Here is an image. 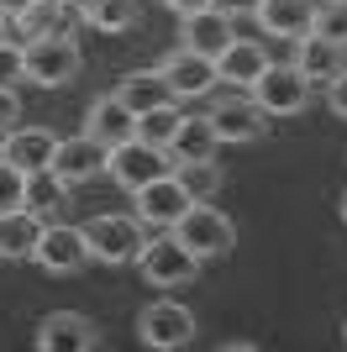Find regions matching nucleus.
<instances>
[{
  "instance_id": "nucleus-1",
  "label": "nucleus",
  "mask_w": 347,
  "mask_h": 352,
  "mask_svg": "<svg viewBox=\"0 0 347 352\" xmlns=\"http://www.w3.org/2000/svg\"><path fill=\"white\" fill-rule=\"evenodd\" d=\"M79 232H85V248H90L95 263L121 268V263H137V252H143V242H147V221L105 210V216H90Z\"/></svg>"
},
{
  "instance_id": "nucleus-2",
  "label": "nucleus",
  "mask_w": 347,
  "mask_h": 352,
  "mask_svg": "<svg viewBox=\"0 0 347 352\" xmlns=\"http://www.w3.org/2000/svg\"><path fill=\"white\" fill-rule=\"evenodd\" d=\"M163 174H174L169 147H153V142H143V137H127V142L105 147V179H111L116 190L137 195L143 184H153V179H163Z\"/></svg>"
},
{
  "instance_id": "nucleus-3",
  "label": "nucleus",
  "mask_w": 347,
  "mask_h": 352,
  "mask_svg": "<svg viewBox=\"0 0 347 352\" xmlns=\"http://www.w3.org/2000/svg\"><path fill=\"white\" fill-rule=\"evenodd\" d=\"M169 232H174V242H185L200 263H205V258H227V252L237 248V226H231V216H221L211 200H195Z\"/></svg>"
},
{
  "instance_id": "nucleus-4",
  "label": "nucleus",
  "mask_w": 347,
  "mask_h": 352,
  "mask_svg": "<svg viewBox=\"0 0 347 352\" xmlns=\"http://www.w3.org/2000/svg\"><path fill=\"white\" fill-rule=\"evenodd\" d=\"M137 274H143L153 289H185V284L200 279V258H195L185 242H174V232L147 236L143 252H137Z\"/></svg>"
},
{
  "instance_id": "nucleus-5",
  "label": "nucleus",
  "mask_w": 347,
  "mask_h": 352,
  "mask_svg": "<svg viewBox=\"0 0 347 352\" xmlns=\"http://www.w3.org/2000/svg\"><path fill=\"white\" fill-rule=\"evenodd\" d=\"M195 310L179 305L174 294H163V300H153V305L137 310V337H143V347L153 352H174V347H189L195 342Z\"/></svg>"
},
{
  "instance_id": "nucleus-6",
  "label": "nucleus",
  "mask_w": 347,
  "mask_h": 352,
  "mask_svg": "<svg viewBox=\"0 0 347 352\" xmlns=\"http://www.w3.org/2000/svg\"><path fill=\"white\" fill-rule=\"evenodd\" d=\"M27 47V79L43 89H58L69 85V79H79V63H85V53H79V43H74L69 32H53V37H32Z\"/></svg>"
},
{
  "instance_id": "nucleus-7",
  "label": "nucleus",
  "mask_w": 347,
  "mask_h": 352,
  "mask_svg": "<svg viewBox=\"0 0 347 352\" xmlns=\"http://www.w3.org/2000/svg\"><path fill=\"white\" fill-rule=\"evenodd\" d=\"M247 95H253L269 116H305V111H311V85L300 79L295 63H269Z\"/></svg>"
},
{
  "instance_id": "nucleus-8",
  "label": "nucleus",
  "mask_w": 347,
  "mask_h": 352,
  "mask_svg": "<svg viewBox=\"0 0 347 352\" xmlns=\"http://www.w3.org/2000/svg\"><path fill=\"white\" fill-rule=\"evenodd\" d=\"M211 126H216V142H231V147H242V142H258L263 132H269V111H263L247 89H237V95H221L211 111Z\"/></svg>"
},
{
  "instance_id": "nucleus-9",
  "label": "nucleus",
  "mask_w": 347,
  "mask_h": 352,
  "mask_svg": "<svg viewBox=\"0 0 347 352\" xmlns=\"http://www.w3.org/2000/svg\"><path fill=\"white\" fill-rule=\"evenodd\" d=\"M32 342L43 352H95L101 347V326L90 316H79V310H48L37 321V331H32Z\"/></svg>"
},
{
  "instance_id": "nucleus-10",
  "label": "nucleus",
  "mask_w": 347,
  "mask_h": 352,
  "mask_svg": "<svg viewBox=\"0 0 347 352\" xmlns=\"http://www.w3.org/2000/svg\"><path fill=\"white\" fill-rule=\"evenodd\" d=\"M32 263L43 274H79L90 263V248H85V232L79 226H63V221H48L37 248H32Z\"/></svg>"
},
{
  "instance_id": "nucleus-11",
  "label": "nucleus",
  "mask_w": 347,
  "mask_h": 352,
  "mask_svg": "<svg viewBox=\"0 0 347 352\" xmlns=\"http://www.w3.org/2000/svg\"><path fill=\"white\" fill-rule=\"evenodd\" d=\"M53 174L63 179L69 190H79V184H95V179L105 174V142H95L90 132H79V137H58Z\"/></svg>"
},
{
  "instance_id": "nucleus-12",
  "label": "nucleus",
  "mask_w": 347,
  "mask_h": 352,
  "mask_svg": "<svg viewBox=\"0 0 347 352\" xmlns=\"http://www.w3.org/2000/svg\"><path fill=\"white\" fill-rule=\"evenodd\" d=\"M163 79L174 85V95L179 100H200V95H211L216 89V58H205V53H189V47H174V53H163Z\"/></svg>"
},
{
  "instance_id": "nucleus-13",
  "label": "nucleus",
  "mask_w": 347,
  "mask_h": 352,
  "mask_svg": "<svg viewBox=\"0 0 347 352\" xmlns=\"http://www.w3.org/2000/svg\"><path fill=\"white\" fill-rule=\"evenodd\" d=\"M295 69H300V79L311 89H316V85H332L337 74L347 69V47L332 43V37L305 32V37H295Z\"/></svg>"
},
{
  "instance_id": "nucleus-14",
  "label": "nucleus",
  "mask_w": 347,
  "mask_h": 352,
  "mask_svg": "<svg viewBox=\"0 0 347 352\" xmlns=\"http://www.w3.org/2000/svg\"><path fill=\"white\" fill-rule=\"evenodd\" d=\"M269 63H274V58H269V47H263V43H253V37H231V43L216 53V79L231 85V89H253Z\"/></svg>"
},
{
  "instance_id": "nucleus-15",
  "label": "nucleus",
  "mask_w": 347,
  "mask_h": 352,
  "mask_svg": "<svg viewBox=\"0 0 347 352\" xmlns=\"http://www.w3.org/2000/svg\"><path fill=\"white\" fill-rule=\"evenodd\" d=\"M132 200H137V216H143L147 226H163V232H169L174 221H179L189 206H195V200L185 195V184H179L174 174H163V179H153V184H143Z\"/></svg>"
},
{
  "instance_id": "nucleus-16",
  "label": "nucleus",
  "mask_w": 347,
  "mask_h": 352,
  "mask_svg": "<svg viewBox=\"0 0 347 352\" xmlns=\"http://www.w3.org/2000/svg\"><path fill=\"white\" fill-rule=\"evenodd\" d=\"M116 95H121V105H127L132 116H147L158 105H179V95L163 79V69H132L127 79H116Z\"/></svg>"
},
{
  "instance_id": "nucleus-17",
  "label": "nucleus",
  "mask_w": 347,
  "mask_h": 352,
  "mask_svg": "<svg viewBox=\"0 0 347 352\" xmlns=\"http://www.w3.org/2000/svg\"><path fill=\"white\" fill-rule=\"evenodd\" d=\"M227 43H231V16H221L216 6L179 16V47H189V53H205V58H216Z\"/></svg>"
},
{
  "instance_id": "nucleus-18",
  "label": "nucleus",
  "mask_w": 347,
  "mask_h": 352,
  "mask_svg": "<svg viewBox=\"0 0 347 352\" xmlns=\"http://www.w3.org/2000/svg\"><path fill=\"white\" fill-rule=\"evenodd\" d=\"M311 16H316V0H258V11H253V21H258L263 37H305L311 32Z\"/></svg>"
},
{
  "instance_id": "nucleus-19",
  "label": "nucleus",
  "mask_w": 347,
  "mask_h": 352,
  "mask_svg": "<svg viewBox=\"0 0 347 352\" xmlns=\"http://www.w3.org/2000/svg\"><path fill=\"white\" fill-rule=\"evenodd\" d=\"M85 132L95 137V142L116 147V142H127V137H137V116H132L127 105H121V95H101V100H90L85 111Z\"/></svg>"
},
{
  "instance_id": "nucleus-20",
  "label": "nucleus",
  "mask_w": 347,
  "mask_h": 352,
  "mask_svg": "<svg viewBox=\"0 0 347 352\" xmlns=\"http://www.w3.org/2000/svg\"><path fill=\"white\" fill-rule=\"evenodd\" d=\"M53 153H58V137L43 132V126H11V132H6V158H11L21 174L53 168Z\"/></svg>"
},
{
  "instance_id": "nucleus-21",
  "label": "nucleus",
  "mask_w": 347,
  "mask_h": 352,
  "mask_svg": "<svg viewBox=\"0 0 347 352\" xmlns=\"http://www.w3.org/2000/svg\"><path fill=\"white\" fill-rule=\"evenodd\" d=\"M43 226H48V221L37 216V210H27V206L0 210V258H6V263H21V258H32V248H37Z\"/></svg>"
},
{
  "instance_id": "nucleus-22",
  "label": "nucleus",
  "mask_w": 347,
  "mask_h": 352,
  "mask_svg": "<svg viewBox=\"0 0 347 352\" xmlns=\"http://www.w3.org/2000/svg\"><path fill=\"white\" fill-rule=\"evenodd\" d=\"M216 126L211 116H179V132L169 142V158L174 163H195V158H216Z\"/></svg>"
},
{
  "instance_id": "nucleus-23",
  "label": "nucleus",
  "mask_w": 347,
  "mask_h": 352,
  "mask_svg": "<svg viewBox=\"0 0 347 352\" xmlns=\"http://www.w3.org/2000/svg\"><path fill=\"white\" fill-rule=\"evenodd\" d=\"M79 21L95 32H132L137 27V0H79Z\"/></svg>"
},
{
  "instance_id": "nucleus-24",
  "label": "nucleus",
  "mask_w": 347,
  "mask_h": 352,
  "mask_svg": "<svg viewBox=\"0 0 347 352\" xmlns=\"http://www.w3.org/2000/svg\"><path fill=\"white\" fill-rule=\"evenodd\" d=\"M27 210H37L43 221H53L58 210L69 206V184L53 174V168H43V174H27V200H21Z\"/></svg>"
},
{
  "instance_id": "nucleus-25",
  "label": "nucleus",
  "mask_w": 347,
  "mask_h": 352,
  "mask_svg": "<svg viewBox=\"0 0 347 352\" xmlns=\"http://www.w3.org/2000/svg\"><path fill=\"white\" fill-rule=\"evenodd\" d=\"M174 179L185 184V195H189V200H216V190H221V168H216V158L174 163Z\"/></svg>"
},
{
  "instance_id": "nucleus-26",
  "label": "nucleus",
  "mask_w": 347,
  "mask_h": 352,
  "mask_svg": "<svg viewBox=\"0 0 347 352\" xmlns=\"http://www.w3.org/2000/svg\"><path fill=\"white\" fill-rule=\"evenodd\" d=\"M16 32L21 37H53V32H63V0H32L27 11L16 16Z\"/></svg>"
},
{
  "instance_id": "nucleus-27",
  "label": "nucleus",
  "mask_w": 347,
  "mask_h": 352,
  "mask_svg": "<svg viewBox=\"0 0 347 352\" xmlns=\"http://www.w3.org/2000/svg\"><path fill=\"white\" fill-rule=\"evenodd\" d=\"M179 105H158V111H147V116H137V137L143 142H153V147H169L174 142V132H179Z\"/></svg>"
},
{
  "instance_id": "nucleus-28",
  "label": "nucleus",
  "mask_w": 347,
  "mask_h": 352,
  "mask_svg": "<svg viewBox=\"0 0 347 352\" xmlns=\"http://www.w3.org/2000/svg\"><path fill=\"white\" fill-rule=\"evenodd\" d=\"M311 32H316V37H332V43L347 47V0H316Z\"/></svg>"
},
{
  "instance_id": "nucleus-29",
  "label": "nucleus",
  "mask_w": 347,
  "mask_h": 352,
  "mask_svg": "<svg viewBox=\"0 0 347 352\" xmlns=\"http://www.w3.org/2000/svg\"><path fill=\"white\" fill-rule=\"evenodd\" d=\"M21 200H27V174L11 158H0V210H16Z\"/></svg>"
},
{
  "instance_id": "nucleus-30",
  "label": "nucleus",
  "mask_w": 347,
  "mask_h": 352,
  "mask_svg": "<svg viewBox=\"0 0 347 352\" xmlns=\"http://www.w3.org/2000/svg\"><path fill=\"white\" fill-rule=\"evenodd\" d=\"M16 79H27V47L21 43H0V85H16Z\"/></svg>"
},
{
  "instance_id": "nucleus-31",
  "label": "nucleus",
  "mask_w": 347,
  "mask_h": 352,
  "mask_svg": "<svg viewBox=\"0 0 347 352\" xmlns=\"http://www.w3.org/2000/svg\"><path fill=\"white\" fill-rule=\"evenodd\" d=\"M11 121H21V100H16V85H0V132H11Z\"/></svg>"
},
{
  "instance_id": "nucleus-32",
  "label": "nucleus",
  "mask_w": 347,
  "mask_h": 352,
  "mask_svg": "<svg viewBox=\"0 0 347 352\" xmlns=\"http://www.w3.org/2000/svg\"><path fill=\"white\" fill-rule=\"evenodd\" d=\"M326 105H332V116H342V121H347V69L337 74L332 85H326Z\"/></svg>"
},
{
  "instance_id": "nucleus-33",
  "label": "nucleus",
  "mask_w": 347,
  "mask_h": 352,
  "mask_svg": "<svg viewBox=\"0 0 347 352\" xmlns=\"http://www.w3.org/2000/svg\"><path fill=\"white\" fill-rule=\"evenodd\" d=\"M211 6H216L221 16H253L258 11V0H211Z\"/></svg>"
},
{
  "instance_id": "nucleus-34",
  "label": "nucleus",
  "mask_w": 347,
  "mask_h": 352,
  "mask_svg": "<svg viewBox=\"0 0 347 352\" xmlns=\"http://www.w3.org/2000/svg\"><path fill=\"white\" fill-rule=\"evenodd\" d=\"M163 6H169L174 16H189V11H205V6H211V0H163Z\"/></svg>"
},
{
  "instance_id": "nucleus-35",
  "label": "nucleus",
  "mask_w": 347,
  "mask_h": 352,
  "mask_svg": "<svg viewBox=\"0 0 347 352\" xmlns=\"http://www.w3.org/2000/svg\"><path fill=\"white\" fill-rule=\"evenodd\" d=\"M27 6H32V0H0V11L11 16V21H16V16H21V11H27Z\"/></svg>"
},
{
  "instance_id": "nucleus-36",
  "label": "nucleus",
  "mask_w": 347,
  "mask_h": 352,
  "mask_svg": "<svg viewBox=\"0 0 347 352\" xmlns=\"http://www.w3.org/2000/svg\"><path fill=\"white\" fill-rule=\"evenodd\" d=\"M6 21H11V16H6V11H0V43H6Z\"/></svg>"
},
{
  "instance_id": "nucleus-37",
  "label": "nucleus",
  "mask_w": 347,
  "mask_h": 352,
  "mask_svg": "<svg viewBox=\"0 0 347 352\" xmlns=\"http://www.w3.org/2000/svg\"><path fill=\"white\" fill-rule=\"evenodd\" d=\"M337 210H342V226H347V190H342V206H337Z\"/></svg>"
},
{
  "instance_id": "nucleus-38",
  "label": "nucleus",
  "mask_w": 347,
  "mask_h": 352,
  "mask_svg": "<svg viewBox=\"0 0 347 352\" xmlns=\"http://www.w3.org/2000/svg\"><path fill=\"white\" fill-rule=\"evenodd\" d=\"M0 158H6V132H0Z\"/></svg>"
},
{
  "instance_id": "nucleus-39",
  "label": "nucleus",
  "mask_w": 347,
  "mask_h": 352,
  "mask_svg": "<svg viewBox=\"0 0 347 352\" xmlns=\"http://www.w3.org/2000/svg\"><path fill=\"white\" fill-rule=\"evenodd\" d=\"M342 342H347V326H342Z\"/></svg>"
}]
</instances>
